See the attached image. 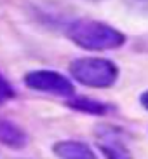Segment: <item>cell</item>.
I'll return each instance as SVG.
<instances>
[{
	"label": "cell",
	"instance_id": "obj_7",
	"mask_svg": "<svg viewBox=\"0 0 148 159\" xmlns=\"http://www.w3.org/2000/svg\"><path fill=\"white\" fill-rule=\"evenodd\" d=\"M68 105L72 108L82 110V112H91V114H105L108 110L107 105L93 102V100H89V98H77V100H73V102H70Z\"/></svg>",
	"mask_w": 148,
	"mask_h": 159
},
{
	"label": "cell",
	"instance_id": "obj_10",
	"mask_svg": "<svg viewBox=\"0 0 148 159\" xmlns=\"http://www.w3.org/2000/svg\"><path fill=\"white\" fill-rule=\"evenodd\" d=\"M141 103H143V107L148 110V91H146V93L141 94Z\"/></svg>",
	"mask_w": 148,
	"mask_h": 159
},
{
	"label": "cell",
	"instance_id": "obj_4",
	"mask_svg": "<svg viewBox=\"0 0 148 159\" xmlns=\"http://www.w3.org/2000/svg\"><path fill=\"white\" fill-rule=\"evenodd\" d=\"M98 143L108 159H131L129 150L125 149L120 136L111 128H101L99 135H98Z\"/></svg>",
	"mask_w": 148,
	"mask_h": 159
},
{
	"label": "cell",
	"instance_id": "obj_2",
	"mask_svg": "<svg viewBox=\"0 0 148 159\" xmlns=\"http://www.w3.org/2000/svg\"><path fill=\"white\" fill-rule=\"evenodd\" d=\"M70 74L89 88H110L115 84L119 68L113 61L105 58H79L70 63Z\"/></svg>",
	"mask_w": 148,
	"mask_h": 159
},
{
	"label": "cell",
	"instance_id": "obj_1",
	"mask_svg": "<svg viewBox=\"0 0 148 159\" xmlns=\"http://www.w3.org/2000/svg\"><path fill=\"white\" fill-rule=\"evenodd\" d=\"M66 37L87 51H110L124 46L125 35L96 19H75L66 26Z\"/></svg>",
	"mask_w": 148,
	"mask_h": 159
},
{
	"label": "cell",
	"instance_id": "obj_5",
	"mask_svg": "<svg viewBox=\"0 0 148 159\" xmlns=\"http://www.w3.org/2000/svg\"><path fill=\"white\" fill-rule=\"evenodd\" d=\"M54 154L59 159H96L93 149H89L82 142L75 140L58 142L54 145Z\"/></svg>",
	"mask_w": 148,
	"mask_h": 159
},
{
	"label": "cell",
	"instance_id": "obj_8",
	"mask_svg": "<svg viewBox=\"0 0 148 159\" xmlns=\"http://www.w3.org/2000/svg\"><path fill=\"white\" fill-rule=\"evenodd\" d=\"M124 4L138 14L148 16V0H124Z\"/></svg>",
	"mask_w": 148,
	"mask_h": 159
},
{
	"label": "cell",
	"instance_id": "obj_3",
	"mask_svg": "<svg viewBox=\"0 0 148 159\" xmlns=\"http://www.w3.org/2000/svg\"><path fill=\"white\" fill-rule=\"evenodd\" d=\"M24 84L26 88L42 91V93H51L56 96H73L75 88L66 79L65 75L58 74L54 70H33L24 75Z\"/></svg>",
	"mask_w": 148,
	"mask_h": 159
},
{
	"label": "cell",
	"instance_id": "obj_9",
	"mask_svg": "<svg viewBox=\"0 0 148 159\" xmlns=\"http://www.w3.org/2000/svg\"><path fill=\"white\" fill-rule=\"evenodd\" d=\"M14 94L16 93H14L12 86L4 79V75L0 74V103H4V102H7V100L14 98Z\"/></svg>",
	"mask_w": 148,
	"mask_h": 159
},
{
	"label": "cell",
	"instance_id": "obj_6",
	"mask_svg": "<svg viewBox=\"0 0 148 159\" xmlns=\"http://www.w3.org/2000/svg\"><path fill=\"white\" fill-rule=\"evenodd\" d=\"M0 143L12 147V149H21V147H24L28 143V136L14 122L0 117Z\"/></svg>",
	"mask_w": 148,
	"mask_h": 159
}]
</instances>
